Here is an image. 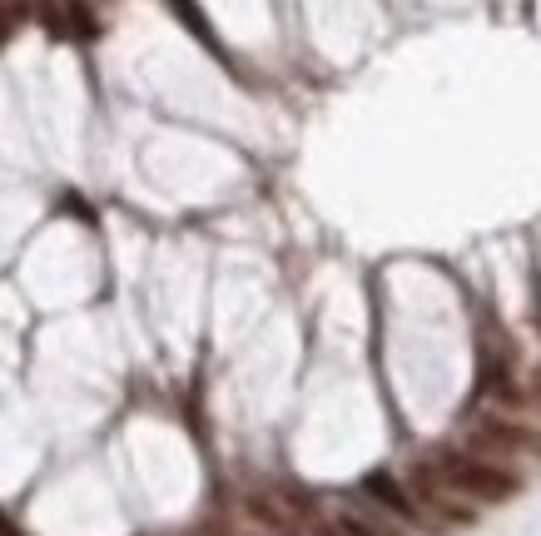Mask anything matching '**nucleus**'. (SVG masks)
Returning <instances> with one entry per match:
<instances>
[{
    "mask_svg": "<svg viewBox=\"0 0 541 536\" xmlns=\"http://www.w3.org/2000/svg\"><path fill=\"white\" fill-rule=\"evenodd\" d=\"M432 472L457 492V497H472V502H512L522 492V477L497 467V462H482V457H467V452H442L432 462Z\"/></svg>",
    "mask_w": 541,
    "mask_h": 536,
    "instance_id": "obj_1",
    "label": "nucleus"
},
{
    "mask_svg": "<svg viewBox=\"0 0 541 536\" xmlns=\"http://www.w3.org/2000/svg\"><path fill=\"white\" fill-rule=\"evenodd\" d=\"M537 398H541V388H537Z\"/></svg>",
    "mask_w": 541,
    "mask_h": 536,
    "instance_id": "obj_7",
    "label": "nucleus"
},
{
    "mask_svg": "<svg viewBox=\"0 0 541 536\" xmlns=\"http://www.w3.org/2000/svg\"><path fill=\"white\" fill-rule=\"evenodd\" d=\"M169 5H174V15L189 25V35H194V40H204L214 55H224V50H219V40H214V30H209V15H204L194 0H169Z\"/></svg>",
    "mask_w": 541,
    "mask_h": 536,
    "instance_id": "obj_3",
    "label": "nucleus"
},
{
    "mask_svg": "<svg viewBox=\"0 0 541 536\" xmlns=\"http://www.w3.org/2000/svg\"><path fill=\"white\" fill-rule=\"evenodd\" d=\"M363 492L388 512V517H398V522H407V527H417V522H427L422 512H417V502H412V492H407L403 482L393 477V472H368L363 477Z\"/></svg>",
    "mask_w": 541,
    "mask_h": 536,
    "instance_id": "obj_2",
    "label": "nucleus"
},
{
    "mask_svg": "<svg viewBox=\"0 0 541 536\" xmlns=\"http://www.w3.org/2000/svg\"><path fill=\"white\" fill-rule=\"evenodd\" d=\"M0 536H20L15 527H10V517H0Z\"/></svg>",
    "mask_w": 541,
    "mask_h": 536,
    "instance_id": "obj_5",
    "label": "nucleus"
},
{
    "mask_svg": "<svg viewBox=\"0 0 541 536\" xmlns=\"http://www.w3.org/2000/svg\"><path fill=\"white\" fill-rule=\"evenodd\" d=\"M537 388H541V368H537Z\"/></svg>",
    "mask_w": 541,
    "mask_h": 536,
    "instance_id": "obj_6",
    "label": "nucleus"
},
{
    "mask_svg": "<svg viewBox=\"0 0 541 536\" xmlns=\"http://www.w3.org/2000/svg\"><path fill=\"white\" fill-rule=\"evenodd\" d=\"M313 536H343V532H338L333 522H313Z\"/></svg>",
    "mask_w": 541,
    "mask_h": 536,
    "instance_id": "obj_4",
    "label": "nucleus"
},
{
    "mask_svg": "<svg viewBox=\"0 0 541 536\" xmlns=\"http://www.w3.org/2000/svg\"><path fill=\"white\" fill-rule=\"evenodd\" d=\"M283 536H288V532H283Z\"/></svg>",
    "mask_w": 541,
    "mask_h": 536,
    "instance_id": "obj_8",
    "label": "nucleus"
}]
</instances>
